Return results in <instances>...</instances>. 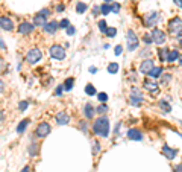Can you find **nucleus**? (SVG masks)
Here are the masks:
<instances>
[{"instance_id": "f257e3e1", "label": "nucleus", "mask_w": 182, "mask_h": 172, "mask_svg": "<svg viewBox=\"0 0 182 172\" xmlns=\"http://www.w3.org/2000/svg\"><path fill=\"white\" fill-rule=\"evenodd\" d=\"M93 131L100 137H108V134H109V120H108V117H105V116L99 117L93 124Z\"/></svg>"}, {"instance_id": "f03ea898", "label": "nucleus", "mask_w": 182, "mask_h": 172, "mask_svg": "<svg viewBox=\"0 0 182 172\" xmlns=\"http://www.w3.org/2000/svg\"><path fill=\"white\" fill-rule=\"evenodd\" d=\"M126 41H127V50H135L138 44H140V40H138V37L136 34L132 31V29H127V32H126Z\"/></svg>"}, {"instance_id": "7ed1b4c3", "label": "nucleus", "mask_w": 182, "mask_h": 172, "mask_svg": "<svg viewBox=\"0 0 182 172\" xmlns=\"http://www.w3.org/2000/svg\"><path fill=\"white\" fill-rule=\"evenodd\" d=\"M41 58H43V52H41L38 47H32V49L26 53V61H27L29 64H36Z\"/></svg>"}, {"instance_id": "20e7f679", "label": "nucleus", "mask_w": 182, "mask_h": 172, "mask_svg": "<svg viewBox=\"0 0 182 172\" xmlns=\"http://www.w3.org/2000/svg\"><path fill=\"white\" fill-rule=\"evenodd\" d=\"M144 101V98H143V94L141 92L136 89V87H132V90H131V94H129V104L131 105H134V107H138V105H141Z\"/></svg>"}, {"instance_id": "39448f33", "label": "nucleus", "mask_w": 182, "mask_h": 172, "mask_svg": "<svg viewBox=\"0 0 182 172\" xmlns=\"http://www.w3.org/2000/svg\"><path fill=\"white\" fill-rule=\"evenodd\" d=\"M169 31L173 35H181L182 34V18L175 17L169 22Z\"/></svg>"}, {"instance_id": "423d86ee", "label": "nucleus", "mask_w": 182, "mask_h": 172, "mask_svg": "<svg viewBox=\"0 0 182 172\" xmlns=\"http://www.w3.org/2000/svg\"><path fill=\"white\" fill-rule=\"evenodd\" d=\"M50 131H52L50 125H49L47 122H41V124H38L36 129H35V136L40 137V139H44L50 134Z\"/></svg>"}, {"instance_id": "0eeeda50", "label": "nucleus", "mask_w": 182, "mask_h": 172, "mask_svg": "<svg viewBox=\"0 0 182 172\" xmlns=\"http://www.w3.org/2000/svg\"><path fill=\"white\" fill-rule=\"evenodd\" d=\"M49 53H50V57L55 58V59H64L65 58V49L62 46H59V44H53V46L50 47Z\"/></svg>"}, {"instance_id": "6e6552de", "label": "nucleus", "mask_w": 182, "mask_h": 172, "mask_svg": "<svg viewBox=\"0 0 182 172\" xmlns=\"http://www.w3.org/2000/svg\"><path fill=\"white\" fill-rule=\"evenodd\" d=\"M165 34H164V31H161V29H153L152 31V41L155 43V44H164L165 43Z\"/></svg>"}, {"instance_id": "1a4fd4ad", "label": "nucleus", "mask_w": 182, "mask_h": 172, "mask_svg": "<svg viewBox=\"0 0 182 172\" xmlns=\"http://www.w3.org/2000/svg\"><path fill=\"white\" fill-rule=\"evenodd\" d=\"M158 12H149V14H146L144 15V26L146 28H152V26H155L156 24V22H158Z\"/></svg>"}, {"instance_id": "9d476101", "label": "nucleus", "mask_w": 182, "mask_h": 172, "mask_svg": "<svg viewBox=\"0 0 182 172\" xmlns=\"http://www.w3.org/2000/svg\"><path fill=\"white\" fill-rule=\"evenodd\" d=\"M0 28H2L3 31H8V32H11V31H14V22H12L9 17H6V15H2V17H0Z\"/></svg>"}, {"instance_id": "9b49d317", "label": "nucleus", "mask_w": 182, "mask_h": 172, "mask_svg": "<svg viewBox=\"0 0 182 172\" xmlns=\"http://www.w3.org/2000/svg\"><path fill=\"white\" fill-rule=\"evenodd\" d=\"M34 29H35L34 23H29V22H23V23L18 24V34H22V35L31 34Z\"/></svg>"}, {"instance_id": "f8f14e48", "label": "nucleus", "mask_w": 182, "mask_h": 172, "mask_svg": "<svg viewBox=\"0 0 182 172\" xmlns=\"http://www.w3.org/2000/svg\"><path fill=\"white\" fill-rule=\"evenodd\" d=\"M155 66H153V59H144L143 63H141V66H140V72L143 73V75H149L150 73V70L153 69Z\"/></svg>"}, {"instance_id": "ddd939ff", "label": "nucleus", "mask_w": 182, "mask_h": 172, "mask_svg": "<svg viewBox=\"0 0 182 172\" xmlns=\"http://www.w3.org/2000/svg\"><path fill=\"white\" fill-rule=\"evenodd\" d=\"M55 120H56L58 125H67L70 122V116L67 114V111H59L55 116Z\"/></svg>"}, {"instance_id": "4468645a", "label": "nucleus", "mask_w": 182, "mask_h": 172, "mask_svg": "<svg viewBox=\"0 0 182 172\" xmlns=\"http://www.w3.org/2000/svg\"><path fill=\"white\" fill-rule=\"evenodd\" d=\"M143 85H144V89H146L147 92L153 93V94H158L159 89H158V84H156V82H153V81H150V79H146Z\"/></svg>"}, {"instance_id": "2eb2a0df", "label": "nucleus", "mask_w": 182, "mask_h": 172, "mask_svg": "<svg viewBox=\"0 0 182 172\" xmlns=\"http://www.w3.org/2000/svg\"><path fill=\"white\" fill-rule=\"evenodd\" d=\"M162 154L167 157V160H173L176 157V154H178V149H173L170 146H167V145H164L162 146Z\"/></svg>"}, {"instance_id": "dca6fc26", "label": "nucleus", "mask_w": 182, "mask_h": 172, "mask_svg": "<svg viewBox=\"0 0 182 172\" xmlns=\"http://www.w3.org/2000/svg\"><path fill=\"white\" fill-rule=\"evenodd\" d=\"M58 28H59V24H58V22H49V23H46V26L43 28L44 29V32L46 34H50V35H53L55 32L58 31Z\"/></svg>"}, {"instance_id": "f3484780", "label": "nucleus", "mask_w": 182, "mask_h": 172, "mask_svg": "<svg viewBox=\"0 0 182 172\" xmlns=\"http://www.w3.org/2000/svg\"><path fill=\"white\" fill-rule=\"evenodd\" d=\"M127 139H131V140H141L143 139V134H141V131L140 129H136V128H132V129H129L127 131Z\"/></svg>"}, {"instance_id": "a211bd4d", "label": "nucleus", "mask_w": 182, "mask_h": 172, "mask_svg": "<svg viewBox=\"0 0 182 172\" xmlns=\"http://www.w3.org/2000/svg\"><path fill=\"white\" fill-rule=\"evenodd\" d=\"M94 113H96V108H94L90 102L85 104V107H84V114H85V117H87V119H91V117L94 116Z\"/></svg>"}, {"instance_id": "6ab92c4d", "label": "nucleus", "mask_w": 182, "mask_h": 172, "mask_svg": "<svg viewBox=\"0 0 182 172\" xmlns=\"http://www.w3.org/2000/svg\"><path fill=\"white\" fill-rule=\"evenodd\" d=\"M46 17H43V15H40V14H36L34 17V26H40V28H44L46 26Z\"/></svg>"}, {"instance_id": "aec40b11", "label": "nucleus", "mask_w": 182, "mask_h": 172, "mask_svg": "<svg viewBox=\"0 0 182 172\" xmlns=\"http://www.w3.org/2000/svg\"><path fill=\"white\" fill-rule=\"evenodd\" d=\"M31 124V119H23L22 122L17 125V133L18 134H22V133H24V129L27 128V125Z\"/></svg>"}, {"instance_id": "412c9836", "label": "nucleus", "mask_w": 182, "mask_h": 172, "mask_svg": "<svg viewBox=\"0 0 182 172\" xmlns=\"http://www.w3.org/2000/svg\"><path fill=\"white\" fill-rule=\"evenodd\" d=\"M178 58H179V52L178 50H169V53H167V61L169 63H175Z\"/></svg>"}, {"instance_id": "4be33fe9", "label": "nucleus", "mask_w": 182, "mask_h": 172, "mask_svg": "<svg viewBox=\"0 0 182 172\" xmlns=\"http://www.w3.org/2000/svg\"><path fill=\"white\" fill-rule=\"evenodd\" d=\"M159 108H161L164 113H170V111H171L170 104L167 102V101H164V99H161V101H159Z\"/></svg>"}, {"instance_id": "5701e85b", "label": "nucleus", "mask_w": 182, "mask_h": 172, "mask_svg": "<svg viewBox=\"0 0 182 172\" xmlns=\"http://www.w3.org/2000/svg\"><path fill=\"white\" fill-rule=\"evenodd\" d=\"M73 84H74V79H73V78H68V79H65L64 85H62V89H64L65 92H70V90L73 89Z\"/></svg>"}, {"instance_id": "b1692460", "label": "nucleus", "mask_w": 182, "mask_h": 172, "mask_svg": "<svg viewBox=\"0 0 182 172\" xmlns=\"http://www.w3.org/2000/svg\"><path fill=\"white\" fill-rule=\"evenodd\" d=\"M38 152H40V146L36 145V143H31V146H29V154L35 157V155H38Z\"/></svg>"}, {"instance_id": "393cba45", "label": "nucleus", "mask_w": 182, "mask_h": 172, "mask_svg": "<svg viewBox=\"0 0 182 172\" xmlns=\"http://www.w3.org/2000/svg\"><path fill=\"white\" fill-rule=\"evenodd\" d=\"M161 73H162V69H161V67H153V69L150 70L149 76H150V78H159Z\"/></svg>"}, {"instance_id": "a878e982", "label": "nucleus", "mask_w": 182, "mask_h": 172, "mask_svg": "<svg viewBox=\"0 0 182 172\" xmlns=\"http://www.w3.org/2000/svg\"><path fill=\"white\" fill-rule=\"evenodd\" d=\"M85 93H87V94H88V96H93V94H96V89H94V85H93V84H88V85H87V87H85Z\"/></svg>"}, {"instance_id": "bb28decb", "label": "nucleus", "mask_w": 182, "mask_h": 172, "mask_svg": "<svg viewBox=\"0 0 182 172\" xmlns=\"http://www.w3.org/2000/svg\"><path fill=\"white\" fill-rule=\"evenodd\" d=\"M87 8H88V6H87L85 3H82V2H79V3L76 5V11L79 12V14H84V12L87 11Z\"/></svg>"}, {"instance_id": "cd10ccee", "label": "nucleus", "mask_w": 182, "mask_h": 172, "mask_svg": "<svg viewBox=\"0 0 182 172\" xmlns=\"http://www.w3.org/2000/svg\"><path fill=\"white\" fill-rule=\"evenodd\" d=\"M108 72H109V73H117V72H118V64H117V63H111V64H109V66H108Z\"/></svg>"}, {"instance_id": "c85d7f7f", "label": "nucleus", "mask_w": 182, "mask_h": 172, "mask_svg": "<svg viewBox=\"0 0 182 172\" xmlns=\"http://www.w3.org/2000/svg\"><path fill=\"white\" fill-rule=\"evenodd\" d=\"M167 53H169V50H167V49H159V50H158L159 59H161V61H164V59H167Z\"/></svg>"}, {"instance_id": "c756f323", "label": "nucleus", "mask_w": 182, "mask_h": 172, "mask_svg": "<svg viewBox=\"0 0 182 172\" xmlns=\"http://www.w3.org/2000/svg\"><path fill=\"white\" fill-rule=\"evenodd\" d=\"M99 9H100V12H102L103 15H106V14H109V12H111V6H109V5H102Z\"/></svg>"}, {"instance_id": "7c9ffc66", "label": "nucleus", "mask_w": 182, "mask_h": 172, "mask_svg": "<svg viewBox=\"0 0 182 172\" xmlns=\"http://www.w3.org/2000/svg\"><path fill=\"white\" fill-rule=\"evenodd\" d=\"M106 111H108V107H106L105 104L99 105V107H97V110H96V113H99V114H103V113H106Z\"/></svg>"}, {"instance_id": "2f4dec72", "label": "nucleus", "mask_w": 182, "mask_h": 172, "mask_svg": "<svg viewBox=\"0 0 182 172\" xmlns=\"http://www.w3.org/2000/svg\"><path fill=\"white\" fill-rule=\"evenodd\" d=\"M58 24H59V28H62V29H67L68 26H70V22H68L67 18H62L61 22H58Z\"/></svg>"}, {"instance_id": "473e14b6", "label": "nucleus", "mask_w": 182, "mask_h": 172, "mask_svg": "<svg viewBox=\"0 0 182 172\" xmlns=\"http://www.w3.org/2000/svg\"><path fill=\"white\" fill-rule=\"evenodd\" d=\"M27 107H29V102H27V101H22V102L18 104V110H20V111H26Z\"/></svg>"}, {"instance_id": "72a5a7b5", "label": "nucleus", "mask_w": 182, "mask_h": 172, "mask_svg": "<svg viewBox=\"0 0 182 172\" xmlns=\"http://www.w3.org/2000/svg\"><path fill=\"white\" fill-rule=\"evenodd\" d=\"M105 34H106L108 37H109V38H111V37H114V35L117 34V29H115V28H108V29L105 31Z\"/></svg>"}, {"instance_id": "f704fd0d", "label": "nucleus", "mask_w": 182, "mask_h": 172, "mask_svg": "<svg viewBox=\"0 0 182 172\" xmlns=\"http://www.w3.org/2000/svg\"><path fill=\"white\" fill-rule=\"evenodd\" d=\"M97 98H99V101L103 102V104L108 101V94H106V93H99V94H97Z\"/></svg>"}, {"instance_id": "c9c22d12", "label": "nucleus", "mask_w": 182, "mask_h": 172, "mask_svg": "<svg viewBox=\"0 0 182 172\" xmlns=\"http://www.w3.org/2000/svg\"><path fill=\"white\" fill-rule=\"evenodd\" d=\"M99 29H100L102 32H105V31L108 29V24H106V22H105V20H100V22H99Z\"/></svg>"}, {"instance_id": "e433bc0d", "label": "nucleus", "mask_w": 182, "mask_h": 172, "mask_svg": "<svg viewBox=\"0 0 182 172\" xmlns=\"http://www.w3.org/2000/svg\"><path fill=\"white\" fill-rule=\"evenodd\" d=\"M6 67H8V66H6L5 59H3V58H0V75H2V73H3L5 70H6Z\"/></svg>"}, {"instance_id": "4c0bfd02", "label": "nucleus", "mask_w": 182, "mask_h": 172, "mask_svg": "<svg viewBox=\"0 0 182 172\" xmlns=\"http://www.w3.org/2000/svg\"><path fill=\"white\" fill-rule=\"evenodd\" d=\"M100 151V145H99V142H93V152L94 154H97Z\"/></svg>"}, {"instance_id": "58836bf2", "label": "nucleus", "mask_w": 182, "mask_h": 172, "mask_svg": "<svg viewBox=\"0 0 182 172\" xmlns=\"http://www.w3.org/2000/svg\"><path fill=\"white\" fill-rule=\"evenodd\" d=\"M143 41H144V43H146V44H150V43H153V41H152V35H144V37H143Z\"/></svg>"}, {"instance_id": "ea45409f", "label": "nucleus", "mask_w": 182, "mask_h": 172, "mask_svg": "<svg viewBox=\"0 0 182 172\" xmlns=\"http://www.w3.org/2000/svg\"><path fill=\"white\" fill-rule=\"evenodd\" d=\"M6 92V82L3 79H0V93H5Z\"/></svg>"}, {"instance_id": "a19ab883", "label": "nucleus", "mask_w": 182, "mask_h": 172, "mask_svg": "<svg viewBox=\"0 0 182 172\" xmlns=\"http://www.w3.org/2000/svg\"><path fill=\"white\" fill-rule=\"evenodd\" d=\"M40 15H43V17H47V15H50V9H47V8H44V9H41V11L38 12Z\"/></svg>"}, {"instance_id": "79ce46f5", "label": "nucleus", "mask_w": 182, "mask_h": 172, "mask_svg": "<svg viewBox=\"0 0 182 172\" xmlns=\"http://www.w3.org/2000/svg\"><path fill=\"white\" fill-rule=\"evenodd\" d=\"M118 11H120V5H118V3H114L113 6H111V12H115V14H117Z\"/></svg>"}, {"instance_id": "37998d69", "label": "nucleus", "mask_w": 182, "mask_h": 172, "mask_svg": "<svg viewBox=\"0 0 182 172\" xmlns=\"http://www.w3.org/2000/svg\"><path fill=\"white\" fill-rule=\"evenodd\" d=\"M74 32H76V29H74L73 26H68V28H67V34L68 35H73Z\"/></svg>"}, {"instance_id": "c03bdc74", "label": "nucleus", "mask_w": 182, "mask_h": 172, "mask_svg": "<svg viewBox=\"0 0 182 172\" xmlns=\"http://www.w3.org/2000/svg\"><path fill=\"white\" fill-rule=\"evenodd\" d=\"M122 50H123V47H122V46H117L114 52H115V55H120V53H122Z\"/></svg>"}, {"instance_id": "a18cd8bd", "label": "nucleus", "mask_w": 182, "mask_h": 172, "mask_svg": "<svg viewBox=\"0 0 182 172\" xmlns=\"http://www.w3.org/2000/svg\"><path fill=\"white\" fill-rule=\"evenodd\" d=\"M62 92H64V89H62V85H59V87L56 89V92H55V93H56L58 96H59V94H62Z\"/></svg>"}, {"instance_id": "49530a36", "label": "nucleus", "mask_w": 182, "mask_h": 172, "mask_svg": "<svg viewBox=\"0 0 182 172\" xmlns=\"http://www.w3.org/2000/svg\"><path fill=\"white\" fill-rule=\"evenodd\" d=\"M171 79V75H167L165 78H162V84H165V82H169Z\"/></svg>"}, {"instance_id": "de8ad7c7", "label": "nucleus", "mask_w": 182, "mask_h": 172, "mask_svg": "<svg viewBox=\"0 0 182 172\" xmlns=\"http://www.w3.org/2000/svg\"><path fill=\"white\" fill-rule=\"evenodd\" d=\"M0 49H2V50H6V44L3 43V40H2V38H0Z\"/></svg>"}, {"instance_id": "09e8293b", "label": "nucleus", "mask_w": 182, "mask_h": 172, "mask_svg": "<svg viewBox=\"0 0 182 172\" xmlns=\"http://www.w3.org/2000/svg\"><path fill=\"white\" fill-rule=\"evenodd\" d=\"M175 172H182V163L181 164H178V166L175 168Z\"/></svg>"}, {"instance_id": "8fccbe9b", "label": "nucleus", "mask_w": 182, "mask_h": 172, "mask_svg": "<svg viewBox=\"0 0 182 172\" xmlns=\"http://www.w3.org/2000/svg\"><path fill=\"white\" fill-rule=\"evenodd\" d=\"M56 11H58V12L64 11V5H58V6H56Z\"/></svg>"}, {"instance_id": "3c124183", "label": "nucleus", "mask_w": 182, "mask_h": 172, "mask_svg": "<svg viewBox=\"0 0 182 172\" xmlns=\"http://www.w3.org/2000/svg\"><path fill=\"white\" fill-rule=\"evenodd\" d=\"M173 2H175V3H176L179 8H182V0H173Z\"/></svg>"}, {"instance_id": "603ef678", "label": "nucleus", "mask_w": 182, "mask_h": 172, "mask_svg": "<svg viewBox=\"0 0 182 172\" xmlns=\"http://www.w3.org/2000/svg\"><path fill=\"white\" fill-rule=\"evenodd\" d=\"M5 119V113H3V110H0V122Z\"/></svg>"}, {"instance_id": "864d4df0", "label": "nucleus", "mask_w": 182, "mask_h": 172, "mask_svg": "<svg viewBox=\"0 0 182 172\" xmlns=\"http://www.w3.org/2000/svg\"><path fill=\"white\" fill-rule=\"evenodd\" d=\"M29 171H31V168H29V166H24V168L22 169V172H29Z\"/></svg>"}, {"instance_id": "5fc2aeb1", "label": "nucleus", "mask_w": 182, "mask_h": 172, "mask_svg": "<svg viewBox=\"0 0 182 172\" xmlns=\"http://www.w3.org/2000/svg\"><path fill=\"white\" fill-rule=\"evenodd\" d=\"M178 37H179V46L182 47V34H181V35H178Z\"/></svg>"}, {"instance_id": "6e6d98bb", "label": "nucleus", "mask_w": 182, "mask_h": 172, "mask_svg": "<svg viewBox=\"0 0 182 172\" xmlns=\"http://www.w3.org/2000/svg\"><path fill=\"white\" fill-rule=\"evenodd\" d=\"M131 79H132V81L135 79V72H132V73H131Z\"/></svg>"}, {"instance_id": "4d7b16f0", "label": "nucleus", "mask_w": 182, "mask_h": 172, "mask_svg": "<svg viewBox=\"0 0 182 172\" xmlns=\"http://www.w3.org/2000/svg\"><path fill=\"white\" fill-rule=\"evenodd\" d=\"M90 72H91V73H96V72H97V69H96V67H91Z\"/></svg>"}, {"instance_id": "13d9d810", "label": "nucleus", "mask_w": 182, "mask_h": 172, "mask_svg": "<svg viewBox=\"0 0 182 172\" xmlns=\"http://www.w3.org/2000/svg\"><path fill=\"white\" fill-rule=\"evenodd\" d=\"M178 59H179V64L182 66V55H179V58H178Z\"/></svg>"}, {"instance_id": "bf43d9fd", "label": "nucleus", "mask_w": 182, "mask_h": 172, "mask_svg": "<svg viewBox=\"0 0 182 172\" xmlns=\"http://www.w3.org/2000/svg\"><path fill=\"white\" fill-rule=\"evenodd\" d=\"M105 2H113V0H105Z\"/></svg>"}, {"instance_id": "052dcab7", "label": "nucleus", "mask_w": 182, "mask_h": 172, "mask_svg": "<svg viewBox=\"0 0 182 172\" xmlns=\"http://www.w3.org/2000/svg\"><path fill=\"white\" fill-rule=\"evenodd\" d=\"M134 2H136V0H134Z\"/></svg>"}]
</instances>
